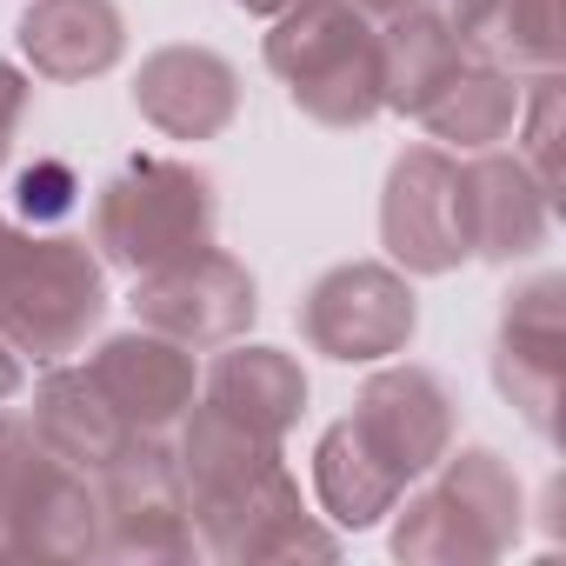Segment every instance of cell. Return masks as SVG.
<instances>
[{
    "label": "cell",
    "instance_id": "1",
    "mask_svg": "<svg viewBox=\"0 0 566 566\" xmlns=\"http://www.w3.org/2000/svg\"><path fill=\"white\" fill-rule=\"evenodd\" d=\"M174 460L187 480V513L200 553L227 566H266V559H334L340 533L307 513L301 480L287 473V440H266L240 427L233 413L193 400L174 427Z\"/></svg>",
    "mask_w": 566,
    "mask_h": 566
},
{
    "label": "cell",
    "instance_id": "2",
    "mask_svg": "<svg viewBox=\"0 0 566 566\" xmlns=\"http://www.w3.org/2000/svg\"><path fill=\"white\" fill-rule=\"evenodd\" d=\"M387 520V546L407 566H486L520 546L526 493L493 447H447L440 467L420 473Z\"/></svg>",
    "mask_w": 566,
    "mask_h": 566
},
{
    "label": "cell",
    "instance_id": "3",
    "mask_svg": "<svg viewBox=\"0 0 566 566\" xmlns=\"http://www.w3.org/2000/svg\"><path fill=\"white\" fill-rule=\"evenodd\" d=\"M266 74L287 87V101L334 134L380 120V21H367L354 0H294L280 8L260 41Z\"/></svg>",
    "mask_w": 566,
    "mask_h": 566
},
{
    "label": "cell",
    "instance_id": "4",
    "mask_svg": "<svg viewBox=\"0 0 566 566\" xmlns=\"http://www.w3.org/2000/svg\"><path fill=\"white\" fill-rule=\"evenodd\" d=\"M101 321H107V260L94 253V240L48 227L0 233V340L21 360L54 367L81 354Z\"/></svg>",
    "mask_w": 566,
    "mask_h": 566
},
{
    "label": "cell",
    "instance_id": "5",
    "mask_svg": "<svg viewBox=\"0 0 566 566\" xmlns=\"http://www.w3.org/2000/svg\"><path fill=\"white\" fill-rule=\"evenodd\" d=\"M220 233V180L174 154H134L94 187L87 240L107 260V273H147L180 253L213 247Z\"/></svg>",
    "mask_w": 566,
    "mask_h": 566
},
{
    "label": "cell",
    "instance_id": "6",
    "mask_svg": "<svg viewBox=\"0 0 566 566\" xmlns=\"http://www.w3.org/2000/svg\"><path fill=\"white\" fill-rule=\"evenodd\" d=\"M0 559H101L94 480L34 433L28 407H0Z\"/></svg>",
    "mask_w": 566,
    "mask_h": 566
},
{
    "label": "cell",
    "instance_id": "7",
    "mask_svg": "<svg viewBox=\"0 0 566 566\" xmlns=\"http://www.w3.org/2000/svg\"><path fill=\"white\" fill-rule=\"evenodd\" d=\"M94 506H101V559L180 566L200 553L193 513H187V480H180L167 433H134L94 473Z\"/></svg>",
    "mask_w": 566,
    "mask_h": 566
},
{
    "label": "cell",
    "instance_id": "8",
    "mask_svg": "<svg viewBox=\"0 0 566 566\" xmlns=\"http://www.w3.org/2000/svg\"><path fill=\"white\" fill-rule=\"evenodd\" d=\"M301 340L334 367H380L413 347L420 294L394 260H340L301 294Z\"/></svg>",
    "mask_w": 566,
    "mask_h": 566
},
{
    "label": "cell",
    "instance_id": "9",
    "mask_svg": "<svg viewBox=\"0 0 566 566\" xmlns=\"http://www.w3.org/2000/svg\"><path fill=\"white\" fill-rule=\"evenodd\" d=\"M127 307H134V327H154L193 354H213L260 321V280L227 247H200V253L134 273Z\"/></svg>",
    "mask_w": 566,
    "mask_h": 566
},
{
    "label": "cell",
    "instance_id": "10",
    "mask_svg": "<svg viewBox=\"0 0 566 566\" xmlns=\"http://www.w3.org/2000/svg\"><path fill=\"white\" fill-rule=\"evenodd\" d=\"M380 247L407 280H447L473 260L460 207V154L420 140L400 147L380 187Z\"/></svg>",
    "mask_w": 566,
    "mask_h": 566
},
{
    "label": "cell",
    "instance_id": "11",
    "mask_svg": "<svg viewBox=\"0 0 566 566\" xmlns=\"http://www.w3.org/2000/svg\"><path fill=\"white\" fill-rule=\"evenodd\" d=\"M493 387L500 400L559 447V387H566V273H533L500 301L493 327Z\"/></svg>",
    "mask_w": 566,
    "mask_h": 566
},
{
    "label": "cell",
    "instance_id": "12",
    "mask_svg": "<svg viewBox=\"0 0 566 566\" xmlns=\"http://www.w3.org/2000/svg\"><path fill=\"white\" fill-rule=\"evenodd\" d=\"M354 433L413 486L420 473H433L440 467V453L460 440V400H453V387L433 374V367H420V360H380L374 374H367V387L354 394Z\"/></svg>",
    "mask_w": 566,
    "mask_h": 566
},
{
    "label": "cell",
    "instance_id": "13",
    "mask_svg": "<svg viewBox=\"0 0 566 566\" xmlns=\"http://www.w3.org/2000/svg\"><path fill=\"white\" fill-rule=\"evenodd\" d=\"M240 67L200 41H167L134 67V114L160 140H220L240 120Z\"/></svg>",
    "mask_w": 566,
    "mask_h": 566
},
{
    "label": "cell",
    "instance_id": "14",
    "mask_svg": "<svg viewBox=\"0 0 566 566\" xmlns=\"http://www.w3.org/2000/svg\"><path fill=\"white\" fill-rule=\"evenodd\" d=\"M460 207H467V247L486 266H520L553 240V207L559 193L539 187V174L506 154V147H480L460 160Z\"/></svg>",
    "mask_w": 566,
    "mask_h": 566
},
{
    "label": "cell",
    "instance_id": "15",
    "mask_svg": "<svg viewBox=\"0 0 566 566\" xmlns=\"http://www.w3.org/2000/svg\"><path fill=\"white\" fill-rule=\"evenodd\" d=\"M87 374L94 387L114 400V413L134 427V433H174L187 420V407L200 400V367H193V347L154 334V327H127V334H107L94 354H87Z\"/></svg>",
    "mask_w": 566,
    "mask_h": 566
},
{
    "label": "cell",
    "instance_id": "16",
    "mask_svg": "<svg viewBox=\"0 0 566 566\" xmlns=\"http://www.w3.org/2000/svg\"><path fill=\"white\" fill-rule=\"evenodd\" d=\"M14 41L28 74L54 87H87L127 61V14L120 0H28Z\"/></svg>",
    "mask_w": 566,
    "mask_h": 566
},
{
    "label": "cell",
    "instance_id": "17",
    "mask_svg": "<svg viewBox=\"0 0 566 566\" xmlns=\"http://www.w3.org/2000/svg\"><path fill=\"white\" fill-rule=\"evenodd\" d=\"M220 360L200 374V400L207 407H220V413H233L240 427H253V433H266V440H287L294 427H301V413H307V367L287 354V347H260V340H227V347H213Z\"/></svg>",
    "mask_w": 566,
    "mask_h": 566
},
{
    "label": "cell",
    "instance_id": "18",
    "mask_svg": "<svg viewBox=\"0 0 566 566\" xmlns=\"http://www.w3.org/2000/svg\"><path fill=\"white\" fill-rule=\"evenodd\" d=\"M453 34L467 61L500 74H553L566 61V21L559 0H453Z\"/></svg>",
    "mask_w": 566,
    "mask_h": 566
},
{
    "label": "cell",
    "instance_id": "19",
    "mask_svg": "<svg viewBox=\"0 0 566 566\" xmlns=\"http://www.w3.org/2000/svg\"><path fill=\"white\" fill-rule=\"evenodd\" d=\"M28 420H34V433H41L67 467H81L87 480L134 440V427L114 413V400L94 387V374H87V367H67V360H54V367L34 380Z\"/></svg>",
    "mask_w": 566,
    "mask_h": 566
},
{
    "label": "cell",
    "instance_id": "20",
    "mask_svg": "<svg viewBox=\"0 0 566 566\" xmlns=\"http://www.w3.org/2000/svg\"><path fill=\"white\" fill-rule=\"evenodd\" d=\"M460 67H467V48H460L453 21L440 14V0L380 21V107L387 114L420 120Z\"/></svg>",
    "mask_w": 566,
    "mask_h": 566
},
{
    "label": "cell",
    "instance_id": "21",
    "mask_svg": "<svg viewBox=\"0 0 566 566\" xmlns=\"http://www.w3.org/2000/svg\"><path fill=\"white\" fill-rule=\"evenodd\" d=\"M407 480L354 433V420L340 413L321 440H314V500H321V520L334 533H367L380 526L394 506H400Z\"/></svg>",
    "mask_w": 566,
    "mask_h": 566
},
{
    "label": "cell",
    "instance_id": "22",
    "mask_svg": "<svg viewBox=\"0 0 566 566\" xmlns=\"http://www.w3.org/2000/svg\"><path fill=\"white\" fill-rule=\"evenodd\" d=\"M513 120H520V74H500V67H480V61H467L433 94V107L420 114V127L447 154L500 147V140H513Z\"/></svg>",
    "mask_w": 566,
    "mask_h": 566
},
{
    "label": "cell",
    "instance_id": "23",
    "mask_svg": "<svg viewBox=\"0 0 566 566\" xmlns=\"http://www.w3.org/2000/svg\"><path fill=\"white\" fill-rule=\"evenodd\" d=\"M513 134H520L513 154L539 174L546 193H559V67L520 81V120H513Z\"/></svg>",
    "mask_w": 566,
    "mask_h": 566
},
{
    "label": "cell",
    "instance_id": "24",
    "mask_svg": "<svg viewBox=\"0 0 566 566\" xmlns=\"http://www.w3.org/2000/svg\"><path fill=\"white\" fill-rule=\"evenodd\" d=\"M74 193H81V180H74V167H67V160H34V167H21V174H14V207H21V220H28V227L61 220V213L74 207Z\"/></svg>",
    "mask_w": 566,
    "mask_h": 566
},
{
    "label": "cell",
    "instance_id": "25",
    "mask_svg": "<svg viewBox=\"0 0 566 566\" xmlns=\"http://www.w3.org/2000/svg\"><path fill=\"white\" fill-rule=\"evenodd\" d=\"M28 107H34V74L21 61L0 54V174H8V160H14V140L28 127Z\"/></svg>",
    "mask_w": 566,
    "mask_h": 566
},
{
    "label": "cell",
    "instance_id": "26",
    "mask_svg": "<svg viewBox=\"0 0 566 566\" xmlns=\"http://www.w3.org/2000/svg\"><path fill=\"white\" fill-rule=\"evenodd\" d=\"M21 367H28V360H21L8 340H0V407H8V400L21 394Z\"/></svg>",
    "mask_w": 566,
    "mask_h": 566
},
{
    "label": "cell",
    "instance_id": "27",
    "mask_svg": "<svg viewBox=\"0 0 566 566\" xmlns=\"http://www.w3.org/2000/svg\"><path fill=\"white\" fill-rule=\"evenodd\" d=\"M354 8H360L367 21H394V14H407V8H427V0H354Z\"/></svg>",
    "mask_w": 566,
    "mask_h": 566
},
{
    "label": "cell",
    "instance_id": "28",
    "mask_svg": "<svg viewBox=\"0 0 566 566\" xmlns=\"http://www.w3.org/2000/svg\"><path fill=\"white\" fill-rule=\"evenodd\" d=\"M233 8H240V14H253V21H273L280 8H294V0H233Z\"/></svg>",
    "mask_w": 566,
    "mask_h": 566
},
{
    "label": "cell",
    "instance_id": "29",
    "mask_svg": "<svg viewBox=\"0 0 566 566\" xmlns=\"http://www.w3.org/2000/svg\"><path fill=\"white\" fill-rule=\"evenodd\" d=\"M0 233H8V213H0Z\"/></svg>",
    "mask_w": 566,
    "mask_h": 566
}]
</instances>
